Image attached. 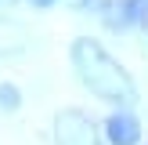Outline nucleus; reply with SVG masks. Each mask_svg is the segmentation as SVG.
<instances>
[{
    "mask_svg": "<svg viewBox=\"0 0 148 145\" xmlns=\"http://www.w3.org/2000/svg\"><path fill=\"white\" fill-rule=\"evenodd\" d=\"M69 55H72V69H76L79 84H83L94 98L108 102L112 109H134L137 105L141 94H137L134 76H130V72L123 69L98 40L79 36V40H72V51H69Z\"/></svg>",
    "mask_w": 148,
    "mask_h": 145,
    "instance_id": "1",
    "label": "nucleus"
},
{
    "mask_svg": "<svg viewBox=\"0 0 148 145\" xmlns=\"http://www.w3.org/2000/svg\"><path fill=\"white\" fill-rule=\"evenodd\" d=\"M54 145H105V138L83 109H62L54 116Z\"/></svg>",
    "mask_w": 148,
    "mask_h": 145,
    "instance_id": "2",
    "label": "nucleus"
},
{
    "mask_svg": "<svg viewBox=\"0 0 148 145\" xmlns=\"http://www.w3.org/2000/svg\"><path fill=\"white\" fill-rule=\"evenodd\" d=\"M101 138H105V145H141L145 127L130 109H112L101 123Z\"/></svg>",
    "mask_w": 148,
    "mask_h": 145,
    "instance_id": "3",
    "label": "nucleus"
},
{
    "mask_svg": "<svg viewBox=\"0 0 148 145\" xmlns=\"http://www.w3.org/2000/svg\"><path fill=\"white\" fill-rule=\"evenodd\" d=\"M112 29H127V26H148V0H112L108 11L101 14Z\"/></svg>",
    "mask_w": 148,
    "mask_h": 145,
    "instance_id": "4",
    "label": "nucleus"
},
{
    "mask_svg": "<svg viewBox=\"0 0 148 145\" xmlns=\"http://www.w3.org/2000/svg\"><path fill=\"white\" fill-rule=\"evenodd\" d=\"M22 51H25V33H22L14 22H4V18H0V58L22 55Z\"/></svg>",
    "mask_w": 148,
    "mask_h": 145,
    "instance_id": "5",
    "label": "nucleus"
},
{
    "mask_svg": "<svg viewBox=\"0 0 148 145\" xmlns=\"http://www.w3.org/2000/svg\"><path fill=\"white\" fill-rule=\"evenodd\" d=\"M22 109V91L14 84H0V113H18Z\"/></svg>",
    "mask_w": 148,
    "mask_h": 145,
    "instance_id": "6",
    "label": "nucleus"
},
{
    "mask_svg": "<svg viewBox=\"0 0 148 145\" xmlns=\"http://www.w3.org/2000/svg\"><path fill=\"white\" fill-rule=\"evenodd\" d=\"M108 4H112V0H76V7H79V11H87V14H105Z\"/></svg>",
    "mask_w": 148,
    "mask_h": 145,
    "instance_id": "7",
    "label": "nucleus"
},
{
    "mask_svg": "<svg viewBox=\"0 0 148 145\" xmlns=\"http://www.w3.org/2000/svg\"><path fill=\"white\" fill-rule=\"evenodd\" d=\"M29 4H33V7H54L58 0H29Z\"/></svg>",
    "mask_w": 148,
    "mask_h": 145,
    "instance_id": "8",
    "label": "nucleus"
},
{
    "mask_svg": "<svg viewBox=\"0 0 148 145\" xmlns=\"http://www.w3.org/2000/svg\"><path fill=\"white\" fill-rule=\"evenodd\" d=\"M0 4H11V0H0Z\"/></svg>",
    "mask_w": 148,
    "mask_h": 145,
    "instance_id": "9",
    "label": "nucleus"
}]
</instances>
